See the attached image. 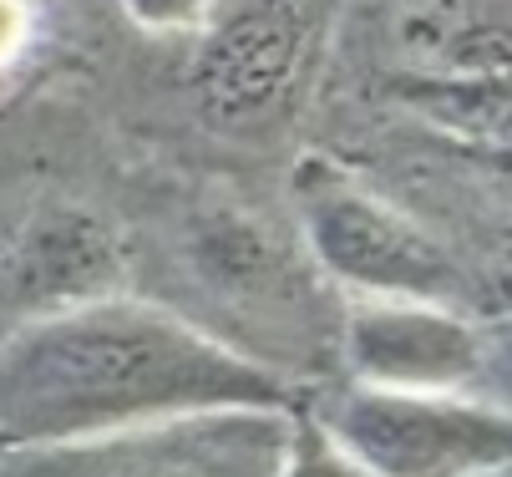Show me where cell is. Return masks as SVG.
Segmentation results:
<instances>
[{
	"instance_id": "cell-10",
	"label": "cell",
	"mask_w": 512,
	"mask_h": 477,
	"mask_svg": "<svg viewBox=\"0 0 512 477\" xmlns=\"http://www.w3.org/2000/svg\"><path fill=\"white\" fill-rule=\"evenodd\" d=\"M122 26L153 41H198L208 36L229 11H239L244 0H112Z\"/></svg>"
},
{
	"instance_id": "cell-3",
	"label": "cell",
	"mask_w": 512,
	"mask_h": 477,
	"mask_svg": "<svg viewBox=\"0 0 512 477\" xmlns=\"http://www.w3.org/2000/svg\"><path fill=\"white\" fill-rule=\"evenodd\" d=\"M234 406H300V391L142 295L61 310L0 340V447L87 442Z\"/></svg>"
},
{
	"instance_id": "cell-8",
	"label": "cell",
	"mask_w": 512,
	"mask_h": 477,
	"mask_svg": "<svg viewBox=\"0 0 512 477\" xmlns=\"http://www.w3.org/2000/svg\"><path fill=\"white\" fill-rule=\"evenodd\" d=\"M295 406H234L87 442L0 447V477H279Z\"/></svg>"
},
{
	"instance_id": "cell-2",
	"label": "cell",
	"mask_w": 512,
	"mask_h": 477,
	"mask_svg": "<svg viewBox=\"0 0 512 477\" xmlns=\"http://www.w3.org/2000/svg\"><path fill=\"white\" fill-rule=\"evenodd\" d=\"M132 295L163 305L300 396L340 376L345 295L315 269L289 209L244 183L142 168L132 198Z\"/></svg>"
},
{
	"instance_id": "cell-12",
	"label": "cell",
	"mask_w": 512,
	"mask_h": 477,
	"mask_svg": "<svg viewBox=\"0 0 512 477\" xmlns=\"http://www.w3.org/2000/svg\"><path fill=\"white\" fill-rule=\"evenodd\" d=\"M477 396H487L492 406H502V412L512 417V315L487 325V356H482Z\"/></svg>"
},
{
	"instance_id": "cell-14",
	"label": "cell",
	"mask_w": 512,
	"mask_h": 477,
	"mask_svg": "<svg viewBox=\"0 0 512 477\" xmlns=\"http://www.w3.org/2000/svg\"><path fill=\"white\" fill-rule=\"evenodd\" d=\"M507 477H512V472H507Z\"/></svg>"
},
{
	"instance_id": "cell-6",
	"label": "cell",
	"mask_w": 512,
	"mask_h": 477,
	"mask_svg": "<svg viewBox=\"0 0 512 477\" xmlns=\"http://www.w3.org/2000/svg\"><path fill=\"white\" fill-rule=\"evenodd\" d=\"M284 209L310 259L345 300H421L477 310L482 285L426 219L325 153L300 148L284 168Z\"/></svg>"
},
{
	"instance_id": "cell-5",
	"label": "cell",
	"mask_w": 512,
	"mask_h": 477,
	"mask_svg": "<svg viewBox=\"0 0 512 477\" xmlns=\"http://www.w3.org/2000/svg\"><path fill=\"white\" fill-rule=\"evenodd\" d=\"M340 0H244L183 56V102L218 148L274 158L310 112Z\"/></svg>"
},
{
	"instance_id": "cell-11",
	"label": "cell",
	"mask_w": 512,
	"mask_h": 477,
	"mask_svg": "<svg viewBox=\"0 0 512 477\" xmlns=\"http://www.w3.org/2000/svg\"><path fill=\"white\" fill-rule=\"evenodd\" d=\"M279 477H371L365 467H355L300 406H295V427H289V447L279 462Z\"/></svg>"
},
{
	"instance_id": "cell-1",
	"label": "cell",
	"mask_w": 512,
	"mask_h": 477,
	"mask_svg": "<svg viewBox=\"0 0 512 477\" xmlns=\"http://www.w3.org/2000/svg\"><path fill=\"white\" fill-rule=\"evenodd\" d=\"M315 143L365 183L416 153L386 198L431 173H487L512 198V0H340L310 97Z\"/></svg>"
},
{
	"instance_id": "cell-4",
	"label": "cell",
	"mask_w": 512,
	"mask_h": 477,
	"mask_svg": "<svg viewBox=\"0 0 512 477\" xmlns=\"http://www.w3.org/2000/svg\"><path fill=\"white\" fill-rule=\"evenodd\" d=\"M137 173L82 102L36 92L0 107V340L132 295Z\"/></svg>"
},
{
	"instance_id": "cell-13",
	"label": "cell",
	"mask_w": 512,
	"mask_h": 477,
	"mask_svg": "<svg viewBox=\"0 0 512 477\" xmlns=\"http://www.w3.org/2000/svg\"><path fill=\"white\" fill-rule=\"evenodd\" d=\"M36 36V0H0V82L26 61Z\"/></svg>"
},
{
	"instance_id": "cell-7",
	"label": "cell",
	"mask_w": 512,
	"mask_h": 477,
	"mask_svg": "<svg viewBox=\"0 0 512 477\" xmlns=\"http://www.w3.org/2000/svg\"><path fill=\"white\" fill-rule=\"evenodd\" d=\"M300 412L371 477H507L512 417L477 391H376L345 376Z\"/></svg>"
},
{
	"instance_id": "cell-9",
	"label": "cell",
	"mask_w": 512,
	"mask_h": 477,
	"mask_svg": "<svg viewBox=\"0 0 512 477\" xmlns=\"http://www.w3.org/2000/svg\"><path fill=\"white\" fill-rule=\"evenodd\" d=\"M487 325L452 305L345 300L340 376L376 391H477Z\"/></svg>"
}]
</instances>
